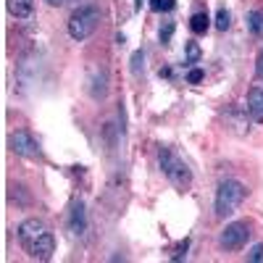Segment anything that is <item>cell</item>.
I'll return each mask as SVG.
<instances>
[{
    "instance_id": "cell-10",
    "label": "cell",
    "mask_w": 263,
    "mask_h": 263,
    "mask_svg": "<svg viewBox=\"0 0 263 263\" xmlns=\"http://www.w3.org/2000/svg\"><path fill=\"white\" fill-rule=\"evenodd\" d=\"M208 27H211L208 13H195V16L190 18V29H192L195 34H205V32H208Z\"/></svg>"
},
{
    "instance_id": "cell-22",
    "label": "cell",
    "mask_w": 263,
    "mask_h": 263,
    "mask_svg": "<svg viewBox=\"0 0 263 263\" xmlns=\"http://www.w3.org/2000/svg\"><path fill=\"white\" fill-rule=\"evenodd\" d=\"M142 6V0H135V8H140Z\"/></svg>"
},
{
    "instance_id": "cell-19",
    "label": "cell",
    "mask_w": 263,
    "mask_h": 263,
    "mask_svg": "<svg viewBox=\"0 0 263 263\" xmlns=\"http://www.w3.org/2000/svg\"><path fill=\"white\" fill-rule=\"evenodd\" d=\"M253 263H258V260H263V245H255L253 250H250V255H248Z\"/></svg>"
},
{
    "instance_id": "cell-4",
    "label": "cell",
    "mask_w": 263,
    "mask_h": 263,
    "mask_svg": "<svg viewBox=\"0 0 263 263\" xmlns=\"http://www.w3.org/2000/svg\"><path fill=\"white\" fill-rule=\"evenodd\" d=\"M98 24H100V8L98 6H82L69 18V34H71V40L82 42L98 29Z\"/></svg>"
},
{
    "instance_id": "cell-21",
    "label": "cell",
    "mask_w": 263,
    "mask_h": 263,
    "mask_svg": "<svg viewBox=\"0 0 263 263\" xmlns=\"http://www.w3.org/2000/svg\"><path fill=\"white\" fill-rule=\"evenodd\" d=\"M45 3H48V6H63L66 0H45Z\"/></svg>"
},
{
    "instance_id": "cell-14",
    "label": "cell",
    "mask_w": 263,
    "mask_h": 263,
    "mask_svg": "<svg viewBox=\"0 0 263 263\" xmlns=\"http://www.w3.org/2000/svg\"><path fill=\"white\" fill-rule=\"evenodd\" d=\"M150 8L153 11H171L174 8V0H150Z\"/></svg>"
},
{
    "instance_id": "cell-17",
    "label": "cell",
    "mask_w": 263,
    "mask_h": 263,
    "mask_svg": "<svg viewBox=\"0 0 263 263\" xmlns=\"http://www.w3.org/2000/svg\"><path fill=\"white\" fill-rule=\"evenodd\" d=\"M187 55H190V63H195L197 58H200V48H197L195 42H190V45H187Z\"/></svg>"
},
{
    "instance_id": "cell-13",
    "label": "cell",
    "mask_w": 263,
    "mask_h": 263,
    "mask_svg": "<svg viewBox=\"0 0 263 263\" xmlns=\"http://www.w3.org/2000/svg\"><path fill=\"white\" fill-rule=\"evenodd\" d=\"M174 34V21H166V27H161V45H168Z\"/></svg>"
},
{
    "instance_id": "cell-2",
    "label": "cell",
    "mask_w": 263,
    "mask_h": 263,
    "mask_svg": "<svg viewBox=\"0 0 263 263\" xmlns=\"http://www.w3.org/2000/svg\"><path fill=\"white\" fill-rule=\"evenodd\" d=\"M245 197H248V187L242 182H237V179L221 182L218 190H216V216L218 218H229L239 205H242Z\"/></svg>"
},
{
    "instance_id": "cell-1",
    "label": "cell",
    "mask_w": 263,
    "mask_h": 263,
    "mask_svg": "<svg viewBox=\"0 0 263 263\" xmlns=\"http://www.w3.org/2000/svg\"><path fill=\"white\" fill-rule=\"evenodd\" d=\"M18 242L34 260H50L55 253V237L40 218H27L18 224Z\"/></svg>"
},
{
    "instance_id": "cell-11",
    "label": "cell",
    "mask_w": 263,
    "mask_h": 263,
    "mask_svg": "<svg viewBox=\"0 0 263 263\" xmlns=\"http://www.w3.org/2000/svg\"><path fill=\"white\" fill-rule=\"evenodd\" d=\"M248 27L255 37H263V11H250L248 13Z\"/></svg>"
},
{
    "instance_id": "cell-9",
    "label": "cell",
    "mask_w": 263,
    "mask_h": 263,
    "mask_svg": "<svg viewBox=\"0 0 263 263\" xmlns=\"http://www.w3.org/2000/svg\"><path fill=\"white\" fill-rule=\"evenodd\" d=\"M8 11L16 18H29L34 11V0H8Z\"/></svg>"
},
{
    "instance_id": "cell-6",
    "label": "cell",
    "mask_w": 263,
    "mask_h": 263,
    "mask_svg": "<svg viewBox=\"0 0 263 263\" xmlns=\"http://www.w3.org/2000/svg\"><path fill=\"white\" fill-rule=\"evenodd\" d=\"M8 145H11V150L16 153V156H21V158H40L42 153H40V145L34 142V137L29 135V132H24V129H18V132H11V137H8Z\"/></svg>"
},
{
    "instance_id": "cell-3",
    "label": "cell",
    "mask_w": 263,
    "mask_h": 263,
    "mask_svg": "<svg viewBox=\"0 0 263 263\" xmlns=\"http://www.w3.org/2000/svg\"><path fill=\"white\" fill-rule=\"evenodd\" d=\"M158 166H161V171L168 177L171 184H177V187H182V190L192 184V171H190V166H187L171 147H161V150H158Z\"/></svg>"
},
{
    "instance_id": "cell-5",
    "label": "cell",
    "mask_w": 263,
    "mask_h": 263,
    "mask_svg": "<svg viewBox=\"0 0 263 263\" xmlns=\"http://www.w3.org/2000/svg\"><path fill=\"white\" fill-rule=\"evenodd\" d=\"M250 237V227L248 221H232L224 227V232L218 234V245L227 248V250H239Z\"/></svg>"
},
{
    "instance_id": "cell-7",
    "label": "cell",
    "mask_w": 263,
    "mask_h": 263,
    "mask_svg": "<svg viewBox=\"0 0 263 263\" xmlns=\"http://www.w3.org/2000/svg\"><path fill=\"white\" fill-rule=\"evenodd\" d=\"M248 114L253 116V121L263 124V90L260 87H253L248 92Z\"/></svg>"
},
{
    "instance_id": "cell-12",
    "label": "cell",
    "mask_w": 263,
    "mask_h": 263,
    "mask_svg": "<svg viewBox=\"0 0 263 263\" xmlns=\"http://www.w3.org/2000/svg\"><path fill=\"white\" fill-rule=\"evenodd\" d=\"M229 24H232V21H229V11L221 6V8H218V13H216V29L218 32H227Z\"/></svg>"
},
{
    "instance_id": "cell-20",
    "label": "cell",
    "mask_w": 263,
    "mask_h": 263,
    "mask_svg": "<svg viewBox=\"0 0 263 263\" xmlns=\"http://www.w3.org/2000/svg\"><path fill=\"white\" fill-rule=\"evenodd\" d=\"M255 74H258V79H263V48H260V53L255 58Z\"/></svg>"
},
{
    "instance_id": "cell-18",
    "label": "cell",
    "mask_w": 263,
    "mask_h": 263,
    "mask_svg": "<svg viewBox=\"0 0 263 263\" xmlns=\"http://www.w3.org/2000/svg\"><path fill=\"white\" fill-rule=\"evenodd\" d=\"M187 248H190L187 239H184V242H179V248H177V253L171 255V260H182V258H184V253H187Z\"/></svg>"
},
{
    "instance_id": "cell-15",
    "label": "cell",
    "mask_w": 263,
    "mask_h": 263,
    "mask_svg": "<svg viewBox=\"0 0 263 263\" xmlns=\"http://www.w3.org/2000/svg\"><path fill=\"white\" fill-rule=\"evenodd\" d=\"M142 61H145V53H142V50H137L135 55H132V74H140Z\"/></svg>"
},
{
    "instance_id": "cell-16",
    "label": "cell",
    "mask_w": 263,
    "mask_h": 263,
    "mask_svg": "<svg viewBox=\"0 0 263 263\" xmlns=\"http://www.w3.org/2000/svg\"><path fill=\"white\" fill-rule=\"evenodd\" d=\"M203 77H205V74H203V69H192V71L187 74V82H190V84H200V82H203Z\"/></svg>"
},
{
    "instance_id": "cell-8",
    "label": "cell",
    "mask_w": 263,
    "mask_h": 263,
    "mask_svg": "<svg viewBox=\"0 0 263 263\" xmlns=\"http://www.w3.org/2000/svg\"><path fill=\"white\" fill-rule=\"evenodd\" d=\"M69 227H71L74 234H84V229H87V213H84V205H82V203H77V205L71 208Z\"/></svg>"
}]
</instances>
